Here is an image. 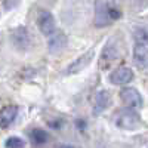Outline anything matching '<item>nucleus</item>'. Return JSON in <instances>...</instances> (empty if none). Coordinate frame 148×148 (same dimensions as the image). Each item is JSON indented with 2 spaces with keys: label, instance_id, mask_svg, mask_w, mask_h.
I'll use <instances>...</instances> for the list:
<instances>
[{
  "label": "nucleus",
  "instance_id": "nucleus-1",
  "mask_svg": "<svg viewBox=\"0 0 148 148\" xmlns=\"http://www.w3.org/2000/svg\"><path fill=\"white\" fill-rule=\"evenodd\" d=\"M116 18H119V12L110 8L107 0H95V25L98 28L107 27Z\"/></svg>",
  "mask_w": 148,
  "mask_h": 148
},
{
  "label": "nucleus",
  "instance_id": "nucleus-2",
  "mask_svg": "<svg viewBox=\"0 0 148 148\" xmlns=\"http://www.w3.org/2000/svg\"><path fill=\"white\" fill-rule=\"evenodd\" d=\"M116 125L120 129H125V130H135L141 126V117L135 110L126 107L125 110H121L117 113Z\"/></svg>",
  "mask_w": 148,
  "mask_h": 148
},
{
  "label": "nucleus",
  "instance_id": "nucleus-3",
  "mask_svg": "<svg viewBox=\"0 0 148 148\" xmlns=\"http://www.w3.org/2000/svg\"><path fill=\"white\" fill-rule=\"evenodd\" d=\"M120 98L127 108L138 110L142 107V96L135 88H123L120 90Z\"/></svg>",
  "mask_w": 148,
  "mask_h": 148
},
{
  "label": "nucleus",
  "instance_id": "nucleus-4",
  "mask_svg": "<svg viewBox=\"0 0 148 148\" xmlns=\"http://www.w3.org/2000/svg\"><path fill=\"white\" fill-rule=\"evenodd\" d=\"M37 25H39L42 34L45 36H51L55 33V18L51 12L47 10H40L39 12V16H37Z\"/></svg>",
  "mask_w": 148,
  "mask_h": 148
},
{
  "label": "nucleus",
  "instance_id": "nucleus-5",
  "mask_svg": "<svg viewBox=\"0 0 148 148\" xmlns=\"http://www.w3.org/2000/svg\"><path fill=\"white\" fill-rule=\"evenodd\" d=\"M133 80V71L129 67H119L110 74V82L117 86H125Z\"/></svg>",
  "mask_w": 148,
  "mask_h": 148
},
{
  "label": "nucleus",
  "instance_id": "nucleus-6",
  "mask_svg": "<svg viewBox=\"0 0 148 148\" xmlns=\"http://www.w3.org/2000/svg\"><path fill=\"white\" fill-rule=\"evenodd\" d=\"M12 42H14L15 47L19 51H27L31 43V36L25 27H18L12 33Z\"/></svg>",
  "mask_w": 148,
  "mask_h": 148
},
{
  "label": "nucleus",
  "instance_id": "nucleus-7",
  "mask_svg": "<svg viewBox=\"0 0 148 148\" xmlns=\"http://www.w3.org/2000/svg\"><path fill=\"white\" fill-rule=\"evenodd\" d=\"M68 45V39L64 33L61 31H55L53 34L49 36L47 40V49L51 53H59L61 51H64Z\"/></svg>",
  "mask_w": 148,
  "mask_h": 148
},
{
  "label": "nucleus",
  "instance_id": "nucleus-8",
  "mask_svg": "<svg viewBox=\"0 0 148 148\" xmlns=\"http://www.w3.org/2000/svg\"><path fill=\"white\" fill-rule=\"evenodd\" d=\"M92 58H93V52L92 51L88 52V53H84V55H82V56H79L77 59H74L73 62L65 68V74H67V76H73V74H77V73L83 71L86 67L89 65Z\"/></svg>",
  "mask_w": 148,
  "mask_h": 148
},
{
  "label": "nucleus",
  "instance_id": "nucleus-9",
  "mask_svg": "<svg viewBox=\"0 0 148 148\" xmlns=\"http://www.w3.org/2000/svg\"><path fill=\"white\" fill-rule=\"evenodd\" d=\"M133 61L136 64V67H139L141 70L148 68V46L147 45H135Z\"/></svg>",
  "mask_w": 148,
  "mask_h": 148
},
{
  "label": "nucleus",
  "instance_id": "nucleus-10",
  "mask_svg": "<svg viewBox=\"0 0 148 148\" xmlns=\"http://www.w3.org/2000/svg\"><path fill=\"white\" fill-rule=\"evenodd\" d=\"M16 114H18V108L15 105H8L5 108L0 110V127H9L14 120L16 119Z\"/></svg>",
  "mask_w": 148,
  "mask_h": 148
},
{
  "label": "nucleus",
  "instance_id": "nucleus-11",
  "mask_svg": "<svg viewBox=\"0 0 148 148\" xmlns=\"http://www.w3.org/2000/svg\"><path fill=\"white\" fill-rule=\"evenodd\" d=\"M110 104V93L107 90H99L96 93V101H95V114H101L104 110H107Z\"/></svg>",
  "mask_w": 148,
  "mask_h": 148
},
{
  "label": "nucleus",
  "instance_id": "nucleus-12",
  "mask_svg": "<svg viewBox=\"0 0 148 148\" xmlns=\"http://www.w3.org/2000/svg\"><path fill=\"white\" fill-rule=\"evenodd\" d=\"M30 136H31V141L36 144V145H43L47 142L49 139V135L43 130V129H33L31 133H30Z\"/></svg>",
  "mask_w": 148,
  "mask_h": 148
},
{
  "label": "nucleus",
  "instance_id": "nucleus-13",
  "mask_svg": "<svg viewBox=\"0 0 148 148\" xmlns=\"http://www.w3.org/2000/svg\"><path fill=\"white\" fill-rule=\"evenodd\" d=\"M135 42H136V45H147L148 46V33L144 28H138L135 31Z\"/></svg>",
  "mask_w": 148,
  "mask_h": 148
},
{
  "label": "nucleus",
  "instance_id": "nucleus-14",
  "mask_svg": "<svg viewBox=\"0 0 148 148\" xmlns=\"http://www.w3.org/2000/svg\"><path fill=\"white\" fill-rule=\"evenodd\" d=\"M5 145H6V148H24V141L21 139V138H18V136H10L6 142H5Z\"/></svg>",
  "mask_w": 148,
  "mask_h": 148
},
{
  "label": "nucleus",
  "instance_id": "nucleus-15",
  "mask_svg": "<svg viewBox=\"0 0 148 148\" xmlns=\"http://www.w3.org/2000/svg\"><path fill=\"white\" fill-rule=\"evenodd\" d=\"M61 148H73L71 145H64V147H61Z\"/></svg>",
  "mask_w": 148,
  "mask_h": 148
}]
</instances>
